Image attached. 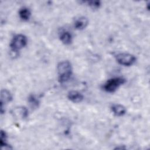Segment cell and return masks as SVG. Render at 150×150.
Listing matches in <instances>:
<instances>
[{"mask_svg": "<svg viewBox=\"0 0 150 150\" xmlns=\"http://www.w3.org/2000/svg\"><path fill=\"white\" fill-rule=\"evenodd\" d=\"M67 98L73 103H80L83 100V94L76 90H71L68 93Z\"/></svg>", "mask_w": 150, "mask_h": 150, "instance_id": "6", "label": "cell"}, {"mask_svg": "<svg viewBox=\"0 0 150 150\" xmlns=\"http://www.w3.org/2000/svg\"><path fill=\"white\" fill-rule=\"evenodd\" d=\"M14 111H15V113L17 115H19V117H21L22 118H26L28 115V110L25 107H18V108H16L14 110Z\"/></svg>", "mask_w": 150, "mask_h": 150, "instance_id": "12", "label": "cell"}, {"mask_svg": "<svg viewBox=\"0 0 150 150\" xmlns=\"http://www.w3.org/2000/svg\"><path fill=\"white\" fill-rule=\"evenodd\" d=\"M60 40L64 45H70L72 42V35L68 31H62L59 36Z\"/></svg>", "mask_w": 150, "mask_h": 150, "instance_id": "9", "label": "cell"}, {"mask_svg": "<svg viewBox=\"0 0 150 150\" xmlns=\"http://www.w3.org/2000/svg\"><path fill=\"white\" fill-rule=\"evenodd\" d=\"M28 101L30 105L33 108L38 107L39 104V100L34 95H30L28 98Z\"/></svg>", "mask_w": 150, "mask_h": 150, "instance_id": "14", "label": "cell"}, {"mask_svg": "<svg viewBox=\"0 0 150 150\" xmlns=\"http://www.w3.org/2000/svg\"><path fill=\"white\" fill-rule=\"evenodd\" d=\"M125 83V79L121 77H116L108 80L103 86L104 90L108 93L114 92L120 86Z\"/></svg>", "mask_w": 150, "mask_h": 150, "instance_id": "2", "label": "cell"}, {"mask_svg": "<svg viewBox=\"0 0 150 150\" xmlns=\"http://www.w3.org/2000/svg\"><path fill=\"white\" fill-rule=\"evenodd\" d=\"M111 109L113 114L117 117H121L124 115L126 112V108L125 107L119 104H113L111 107Z\"/></svg>", "mask_w": 150, "mask_h": 150, "instance_id": "8", "label": "cell"}, {"mask_svg": "<svg viewBox=\"0 0 150 150\" xmlns=\"http://www.w3.org/2000/svg\"><path fill=\"white\" fill-rule=\"evenodd\" d=\"M12 99V96L11 93L6 89H3L1 91V112L2 114L4 111V109L5 105L10 102Z\"/></svg>", "mask_w": 150, "mask_h": 150, "instance_id": "5", "label": "cell"}, {"mask_svg": "<svg viewBox=\"0 0 150 150\" xmlns=\"http://www.w3.org/2000/svg\"><path fill=\"white\" fill-rule=\"evenodd\" d=\"M19 15L20 18L25 21H27L30 18V16L31 15L30 11L29 8L23 7L21 8L19 11Z\"/></svg>", "mask_w": 150, "mask_h": 150, "instance_id": "11", "label": "cell"}, {"mask_svg": "<svg viewBox=\"0 0 150 150\" xmlns=\"http://www.w3.org/2000/svg\"><path fill=\"white\" fill-rule=\"evenodd\" d=\"M58 79L60 83L67 81L72 74V66L70 62L64 60L59 63L57 66Z\"/></svg>", "mask_w": 150, "mask_h": 150, "instance_id": "1", "label": "cell"}, {"mask_svg": "<svg viewBox=\"0 0 150 150\" xmlns=\"http://www.w3.org/2000/svg\"><path fill=\"white\" fill-rule=\"evenodd\" d=\"M6 139L7 136L6 132L4 131L1 130L0 133V145L2 149H12V147L10 145H9V144L6 142Z\"/></svg>", "mask_w": 150, "mask_h": 150, "instance_id": "10", "label": "cell"}, {"mask_svg": "<svg viewBox=\"0 0 150 150\" xmlns=\"http://www.w3.org/2000/svg\"><path fill=\"white\" fill-rule=\"evenodd\" d=\"M84 4L87 5L88 6L91 7L93 9H97L101 5V2L99 1H81Z\"/></svg>", "mask_w": 150, "mask_h": 150, "instance_id": "13", "label": "cell"}, {"mask_svg": "<svg viewBox=\"0 0 150 150\" xmlns=\"http://www.w3.org/2000/svg\"><path fill=\"white\" fill-rule=\"evenodd\" d=\"M117 62L123 66H129L136 62V57L134 55L128 53H118L115 55Z\"/></svg>", "mask_w": 150, "mask_h": 150, "instance_id": "4", "label": "cell"}, {"mask_svg": "<svg viewBox=\"0 0 150 150\" xmlns=\"http://www.w3.org/2000/svg\"><path fill=\"white\" fill-rule=\"evenodd\" d=\"M88 25V19L84 16H80L77 18L74 22V26L76 29L82 30Z\"/></svg>", "mask_w": 150, "mask_h": 150, "instance_id": "7", "label": "cell"}, {"mask_svg": "<svg viewBox=\"0 0 150 150\" xmlns=\"http://www.w3.org/2000/svg\"><path fill=\"white\" fill-rule=\"evenodd\" d=\"M27 42V38L24 35H16L13 37L10 43V47L12 51L13 52H17L26 45Z\"/></svg>", "mask_w": 150, "mask_h": 150, "instance_id": "3", "label": "cell"}]
</instances>
